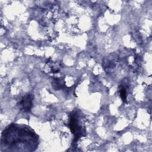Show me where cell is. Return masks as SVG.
Wrapping results in <instances>:
<instances>
[{
	"label": "cell",
	"instance_id": "cell-1",
	"mask_svg": "<svg viewBox=\"0 0 152 152\" xmlns=\"http://www.w3.org/2000/svg\"><path fill=\"white\" fill-rule=\"evenodd\" d=\"M39 145V136L25 125L12 123L2 132L1 151H33Z\"/></svg>",
	"mask_w": 152,
	"mask_h": 152
},
{
	"label": "cell",
	"instance_id": "cell-2",
	"mask_svg": "<svg viewBox=\"0 0 152 152\" xmlns=\"http://www.w3.org/2000/svg\"><path fill=\"white\" fill-rule=\"evenodd\" d=\"M78 119L79 115L78 112L75 110L73 111L70 115L69 124L71 132L75 135V141H77L83 135L84 131L80 124Z\"/></svg>",
	"mask_w": 152,
	"mask_h": 152
},
{
	"label": "cell",
	"instance_id": "cell-3",
	"mask_svg": "<svg viewBox=\"0 0 152 152\" xmlns=\"http://www.w3.org/2000/svg\"><path fill=\"white\" fill-rule=\"evenodd\" d=\"M33 97L30 94H27L23 97L18 103L20 109L24 112H30L33 106Z\"/></svg>",
	"mask_w": 152,
	"mask_h": 152
},
{
	"label": "cell",
	"instance_id": "cell-4",
	"mask_svg": "<svg viewBox=\"0 0 152 152\" xmlns=\"http://www.w3.org/2000/svg\"><path fill=\"white\" fill-rule=\"evenodd\" d=\"M119 93H120V96H121L122 100L124 102H125L126 100V88L124 86H122L120 88Z\"/></svg>",
	"mask_w": 152,
	"mask_h": 152
}]
</instances>
